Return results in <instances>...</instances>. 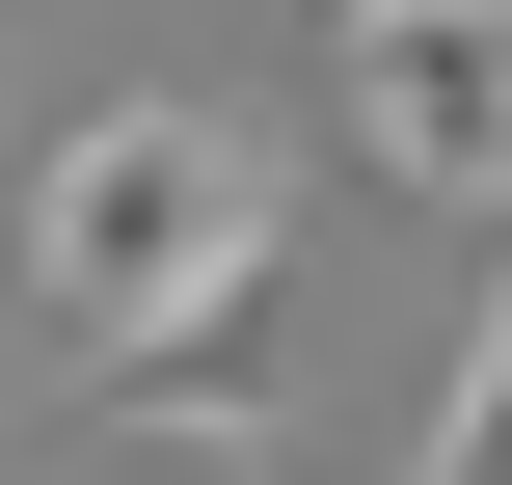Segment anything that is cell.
I'll use <instances>...</instances> for the list:
<instances>
[{
  "mask_svg": "<svg viewBox=\"0 0 512 485\" xmlns=\"http://www.w3.org/2000/svg\"><path fill=\"white\" fill-rule=\"evenodd\" d=\"M270 135L243 108H81L54 162H27V270H54V324H81V378L108 351H189V324H243L270 297Z\"/></svg>",
  "mask_w": 512,
  "mask_h": 485,
  "instance_id": "obj_1",
  "label": "cell"
},
{
  "mask_svg": "<svg viewBox=\"0 0 512 485\" xmlns=\"http://www.w3.org/2000/svg\"><path fill=\"white\" fill-rule=\"evenodd\" d=\"M351 81V162L432 189V216H512V0H405V27H324Z\"/></svg>",
  "mask_w": 512,
  "mask_h": 485,
  "instance_id": "obj_2",
  "label": "cell"
},
{
  "mask_svg": "<svg viewBox=\"0 0 512 485\" xmlns=\"http://www.w3.org/2000/svg\"><path fill=\"white\" fill-rule=\"evenodd\" d=\"M81 405H108V432H189V459H270V297L189 324V351H108Z\"/></svg>",
  "mask_w": 512,
  "mask_h": 485,
  "instance_id": "obj_3",
  "label": "cell"
},
{
  "mask_svg": "<svg viewBox=\"0 0 512 485\" xmlns=\"http://www.w3.org/2000/svg\"><path fill=\"white\" fill-rule=\"evenodd\" d=\"M405 485H512V270H486V324H459V405H432Z\"/></svg>",
  "mask_w": 512,
  "mask_h": 485,
  "instance_id": "obj_4",
  "label": "cell"
}]
</instances>
